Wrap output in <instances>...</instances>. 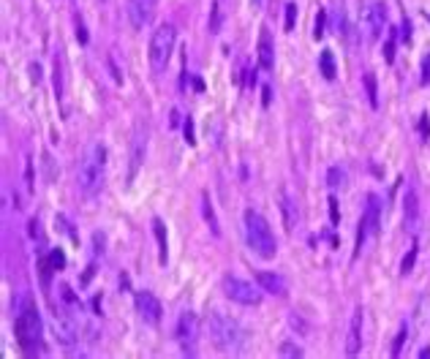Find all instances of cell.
Returning a JSON list of instances; mask_svg holds the SVG:
<instances>
[{
    "mask_svg": "<svg viewBox=\"0 0 430 359\" xmlns=\"http://www.w3.org/2000/svg\"><path fill=\"white\" fill-rule=\"evenodd\" d=\"M324 22H327V14L324 11H316V25H313V38L319 41V38H324Z\"/></svg>",
    "mask_w": 430,
    "mask_h": 359,
    "instance_id": "cell-33",
    "label": "cell"
},
{
    "mask_svg": "<svg viewBox=\"0 0 430 359\" xmlns=\"http://www.w3.org/2000/svg\"><path fill=\"white\" fill-rule=\"evenodd\" d=\"M245 239L251 245V250L261 258H272L278 253V242H275V234L267 223V218L256 210L245 212Z\"/></svg>",
    "mask_w": 430,
    "mask_h": 359,
    "instance_id": "cell-3",
    "label": "cell"
},
{
    "mask_svg": "<svg viewBox=\"0 0 430 359\" xmlns=\"http://www.w3.org/2000/svg\"><path fill=\"white\" fill-rule=\"evenodd\" d=\"M416 223H419V196H416V188H406V196H403V226L406 231H416Z\"/></svg>",
    "mask_w": 430,
    "mask_h": 359,
    "instance_id": "cell-14",
    "label": "cell"
},
{
    "mask_svg": "<svg viewBox=\"0 0 430 359\" xmlns=\"http://www.w3.org/2000/svg\"><path fill=\"white\" fill-rule=\"evenodd\" d=\"M270 101H272V90H270V87H264V90H261V104L270 106Z\"/></svg>",
    "mask_w": 430,
    "mask_h": 359,
    "instance_id": "cell-47",
    "label": "cell"
},
{
    "mask_svg": "<svg viewBox=\"0 0 430 359\" xmlns=\"http://www.w3.org/2000/svg\"><path fill=\"white\" fill-rule=\"evenodd\" d=\"M335 30H338V36H348V22H346V9L340 0H335Z\"/></svg>",
    "mask_w": 430,
    "mask_h": 359,
    "instance_id": "cell-25",
    "label": "cell"
},
{
    "mask_svg": "<svg viewBox=\"0 0 430 359\" xmlns=\"http://www.w3.org/2000/svg\"><path fill=\"white\" fill-rule=\"evenodd\" d=\"M327 204H330V221H332V226H338V223H340V212H338V199H335V196H330V199H327Z\"/></svg>",
    "mask_w": 430,
    "mask_h": 359,
    "instance_id": "cell-35",
    "label": "cell"
},
{
    "mask_svg": "<svg viewBox=\"0 0 430 359\" xmlns=\"http://www.w3.org/2000/svg\"><path fill=\"white\" fill-rule=\"evenodd\" d=\"M280 356H302V348L294 343H283L280 345Z\"/></svg>",
    "mask_w": 430,
    "mask_h": 359,
    "instance_id": "cell-37",
    "label": "cell"
},
{
    "mask_svg": "<svg viewBox=\"0 0 430 359\" xmlns=\"http://www.w3.org/2000/svg\"><path fill=\"white\" fill-rule=\"evenodd\" d=\"M201 215H204V221H207V226H210L212 237L218 239V237H221V223H218V218H215L212 202H210V196H207V194H201Z\"/></svg>",
    "mask_w": 430,
    "mask_h": 359,
    "instance_id": "cell-20",
    "label": "cell"
},
{
    "mask_svg": "<svg viewBox=\"0 0 430 359\" xmlns=\"http://www.w3.org/2000/svg\"><path fill=\"white\" fill-rule=\"evenodd\" d=\"M49 261H52V267H55V270H63V267H65V256H63V250H60V248L49 250Z\"/></svg>",
    "mask_w": 430,
    "mask_h": 359,
    "instance_id": "cell-34",
    "label": "cell"
},
{
    "mask_svg": "<svg viewBox=\"0 0 430 359\" xmlns=\"http://www.w3.org/2000/svg\"><path fill=\"white\" fill-rule=\"evenodd\" d=\"M104 171H106V147L101 142H90L82 152V161H79V171H77V185L82 196H96L104 185Z\"/></svg>",
    "mask_w": 430,
    "mask_h": 359,
    "instance_id": "cell-1",
    "label": "cell"
},
{
    "mask_svg": "<svg viewBox=\"0 0 430 359\" xmlns=\"http://www.w3.org/2000/svg\"><path fill=\"white\" fill-rule=\"evenodd\" d=\"M221 286H224V294L237 305H259L261 302V291L253 289L248 281H240V278H234V275H226Z\"/></svg>",
    "mask_w": 430,
    "mask_h": 359,
    "instance_id": "cell-7",
    "label": "cell"
},
{
    "mask_svg": "<svg viewBox=\"0 0 430 359\" xmlns=\"http://www.w3.org/2000/svg\"><path fill=\"white\" fill-rule=\"evenodd\" d=\"M256 281H259V286L267 291V294H272V297H286L289 294V286H286V281L280 275H275V272H267V270H261V272H256Z\"/></svg>",
    "mask_w": 430,
    "mask_h": 359,
    "instance_id": "cell-16",
    "label": "cell"
},
{
    "mask_svg": "<svg viewBox=\"0 0 430 359\" xmlns=\"http://www.w3.org/2000/svg\"><path fill=\"white\" fill-rule=\"evenodd\" d=\"M30 79H33V82H41V65H38V63H30Z\"/></svg>",
    "mask_w": 430,
    "mask_h": 359,
    "instance_id": "cell-43",
    "label": "cell"
},
{
    "mask_svg": "<svg viewBox=\"0 0 430 359\" xmlns=\"http://www.w3.org/2000/svg\"><path fill=\"white\" fill-rule=\"evenodd\" d=\"M106 63H109V71H112V76H115V82H117V84H123V74H120V71H117V65H115V57H109V60H106Z\"/></svg>",
    "mask_w": 430,
    "mask_h": 359,
    "instance_id": "cell-41",
    "label": "cell"
},
{
    "mask_svg": "<svg viewBox=\"0 0 430 359\" xmlns=\"http://www.w3.org/2000/svg\"><path fill=\"white\" fill-rule=\"evenodd\" d=\"M395 46H398V33L392 30V33L387 36V41H384V60H387L389 65L395 63Z\"/></svg>",
    "mask_w": 430,
    "mask_h": 359,
    "instance_id": "cell-27",
    "label": "cell"
},
{
    "mask_svg": "<svg viewBox=\"0 0 430 359\" xmlns=\"http://www.w3.org/2000/svg\"><path fill=\"white\" fill-rule=\"evenodd\" d=\"M406 340H408V327L403 324L400 332L395 335V340H392V348H389V354H392V356H400V348H403V343H406Z\"/></svg>",
    "mask_w": 430,
    "mask_h": 359,
    "instance_id": "cell-28",
    "label": "cell"
},
{
    "mask_svg": "<svg viewBox=\"0 0 430 359\" xmlns=\"http://www.w3.org/2000/svg\"><path fill=\"white\" fill-rule=\"evenodd\" d=\"M319 71H321V76H324L327 82H332V79H335V55L330 49H324L319 55Z\"/></svg>",
    "mask_w": 430,
    "mask_h": 359,
    "instance_id": "cell-23",
    "label": "cell"
},
{
    "mask_svg": "<svg viewBox=\"0 0 430 359\" xmlns=\"http://www.w3.org/2000/svg\"><path fill=\"white\" fill-rule=\"evenodd\" d=\"M55 96L57 101L63 98V63H60V55L55 57Z\"/></svg>",
    "mask_w": 430,
    "mask_h": 359,
    "instance_id": "cell-29",
    "label": "cell"
},
{
    "mask_svg": "<svg viewBox=\"0 0 430 359\" xmlns=\"http://www.w3.org/2000/svg\"><path fill=\"white\" fill-rule=\"evenodd\" d=\"M419 134H422V139H425V142L430 139V117H427V112L419 117Z\"/></svg>",
    "mask_w": 430,
    "mask_h": 359,
    "instance_id": "cell-39",
    "label": "cell"
},
{
    "mask_svg": "<svg viewBox=\"0 0 430 359\" xmlns=\"http://www.w3.org/2000/svg\"><path fill=\"white\" fill-rule=\"evenodd\" d=\"M416 253H419V245H416V239H414L411 248H408V253L403 256V261H400V275H411L414 261H416Z\"/></svg>",
    "mask_w": 430,
    "mask_h": 359,
    "instance_id": "cell-26",
    "label": "cell"
},
{
    "mask_svg": "<svg viewBox=\"0 0 430 359\" xmlns=\"http://www.w3.org/2000/svg\"><path fill=\"white\" fill-rule=\"evenodd\" d=\"M327 185H330L332 191H343L346 188V185H348V174H346L343 166H330V169H327Z\"/></svg>",
    "mask_w": 430,
    "mask_h": 359,
    "instance_id": "cell-21",
    "label": "cell"
},
{
    "mask_svg": "<svg viewBox=\"0 0 430 359\" xmlns=\"http://www.w3.org/2000/svg\"><path fill=\"white\" fill-rule=\"evenodd\" d=\"M185 139H188V144H193L196 139H193V125H191V117L185 120Z\"/></svg>",
    "mask_w": 430,
    "mask_h": 359,
    "instance_id": "cell-45",
    "label": "cell"
},
{
    "mask_svg": "<svg viewBox=\"0 0 430 359\" xmlns=\"http://www.w3.org/2000/svg\"><path fill=\"white\" fill-rule=\"evenodd\" d=\"M136 310H139V316H142L145 324H150V327H158L161 324V302L156 299V294L139 291L136 294Z\"/></svg>",
    "mask_w": 430,
    "mask_h": 359,
    "instance_id": "cell-11",
    "label": "cell"
},
{
    "mask_svg": "<svg viewBox=\"0 0 430 359\" xmlns=\"http://www.w3.org/2000/svg\"><path fill=\"white\" fill-rule=\"evenodd\" d=\"M362 221L368 223V231H371V234H379V226H381V199L376 194L365 196V212H362Z\"/></svg>",
    "mask_w": 430,
    "mask_h": 359,
    "instance_id": "cell-15",
    "label": "cell"
},
{
    "mask_svg": "<svg viewBox=\"0 0 430 359\" xmlns=\"http://www.w3.org/2000/svg\"><path fill=\"white\" fill-rule=\"evenodd\" d=\"M360 345H362V305L354 308L351 318H348V335H346V354L348 356H357L360 354Z\"/></svg>",
    "mask_w": 430,
    "mask_h": 359,
    "instance_id": "cell-12",
    "label": "cell"
},
{
    "mask_svg": "<svg viewBox=\"0 0 430 359\" xmlns=\"http://www.w3.org/2000/svg\"><path fill=\"white\" fill-rule=\"evenodd\" d=\"M430 356V348H419V359H427Z\"/></svg>",
    "mask_w": 430,
    "mask_h": 359,
    "instance_id": "cell-49",
    "label": "cell"
},
{
    "mask_svg": "<svg viewBox=\"0 0 430 359\" xmlns=\"http://www.w3.org/2000/svg\"><path fill=\"white\" fill-rule=\"evenodd\" d=\"M400 38H403L406 44L411 41V22H408V19H403V36H400Z\"/></svg>",
    "mask_w": 430,
    "mask_h": 359,
    "instance_id": "cell-44",
    "label": "cell"
},
{
    "mask_svg": "<svg viewBox=\"0 0 430 359\" xmlns=\"http://www.w3.org/2000/svg\"><path fill=\"white\" fill-rule=\"evenodd\" d=\"M55 226H57L60 231H63L65 237L71 239V242H77V234H74V226L68 223V218H65V215H57V218H55Z\"/></svg>",
    "mask_w": 430,
    "mask_h": 359,
    "instance_id": "cell-30",
    "label": "cell"
},
{
    "mask_svg": "<svg viewBox=\"0 0 430 359\" xmlns=\"http://www.w3.org/2000/svg\"><path fill=\"white\" fill-rule=\"evenodd\" d=\"M93 272H96V267H93V264H90V267L85 270V275H82V286H87V283L93 281Z\"/></svg>",
    "mask_w": 430,
    "mask_h": 359,
    "instance_id": "cell-46",
    "label": "cell"
},
{
    "mask_svg": "<svg viewBox=\"0 0 430 359\" xmlns=\"http://www.w3.org/2000/svg\"><path fill=\"white\" fill-rule=\"evenodd\" d=\"M158 9V0H128V22L133 30H145V25L153 22Z\"/></svg>",
    "mask_w": 430,
    "mask_h": 359,
    "instance_id": "cell-9",
    "label": "cell"
},
{
    "mask_svg": "<svg viewBox=\"0 0 430 359\" xmlns=\"http://www.w3.org/2000/svg\"><path fill=\"white\" fill-rule=\"evenodd\" d=\"M294 22H297V3H292V0H289V3H286V22H283L286 33L294 30Z\"/></svg>",
    "mask_w": 430,
    "mask_h": 359,
    "instance_id": "cell-31",
    "label": "cell"
},
{
    "mask_svg": "<svg viewBox=\"0 0 430 359\" xmlns=\"http://www.w3.org/2000/svg\"><path fill=\"white\" fill-rule=\"evenodd\" d=\"M145 150H147V131L139 125L136 131H133V142H131V163H128V180L136 177L139 166L145 161Z\"/></svg>",
    "mask_w": 430,
    "mask_h": 359,
    "instance_id": "cell-13",
    "label": "cell"
},
{
    "mask_svg": "<svg viewBox=\"0 0 430 359\" xmlns=\"http://www.w3.org/2000/svg\"><path fill=\"white\" fill-rule=\"evenodd\" d=\"M153 231H156V239H158V261L166 264V258H169V242H166V226L161 218H153Z\"/></svg>",
    "mask_w": 430,
    "mask_h": 359,
    "instance_id": "cell-19",
    "label": "cell"
},
{
    "mask_svg": "<svg viewBox=\"0 0 430 359\" xmlns=\"http://www.w3.org/2000/svg\"><path fill=\"white\" fill-rule=\"evenodd\" d=\"M207 327H210L212 343L218 345L221 351H240L243 348V327H240L232 316H226L224 310H210Z\"/></svg>",
    "mask_w": 430,
    "mask_h": 359,
    "instance_id": "cell-4",
    "label": "cell"
},
{
    "mask_svg": "<svg viewBox=\"0 0 430 359\" xmlns=\"http://www.w3.org/2000/svg\"><path fill=\"white\" fill-rule=\"evenodd\" d=\"M60 297H63V302L68 305V308H77L79 305V299H77V294H74V289L68 283H60Z\"/></svg>",
    "mask_w": 430,
    "mask_h": 359,
    "instance_id": "cell-32",
    "label": "cell"
},
{
    "mask_svg": "<svg viewBox=\"0 0 430 359\" xmlns=\"http://www.w3.org/2000/svg\"><path fill=\"white\" fill-rule=\"evenodd\" d=\"M419 79H422V84H430V52L422 57V74H419Z\"/></svg>",
    "mask_w": 430,
    "mask_h": 359,
    "instance_id": "cell-38",
    "label": "cell"
},
{
    "mask_svg": "<svg viewBox=\"0 0 430 359\" xmlns=\"http://www.w3.org/2000/svg\"><path fill=\"white\" fill-rule=\"evenodd\" d=\"M362 84H365L371 109H379V82H376V76L373 74H365V76H362Z\"/></svg>",
    "mask_w": 430,
    "mask_h": 359,
    "instance_id": "cell-24",
    "label": "cell"
},
{
    "mask_svg": "<svg viewBox=\"0 0 430 359\" xmlns=\"http://www.w3.org/2000/svg\"><path fill=\"white\" fill-rule=\"evenodd\" d=\"M259 65L264 71H272L275 65V46H272V36L267 28H261L259 33Z\"/></svg>",
    "mask_w": 430,
    "mask_h": 359,
    "instance_id": "cell-17",
    "label": "cell"
},
{
    "mask_svg": "<svg viewBox=\"0 0 430 359\" xmlns=\"http://www.w3.org/2000/svg\"><path fill=\"white\" fill-rule=\"evenodd\" d=\"M251 3H253V6H261V0H251Z\"/></svg>",
    "mask_w": 430,
    "mask_h": 359,
    "instance_id": "cell-50",
    "label": "cell"
},
{
    "mask_svg": "<svg viewBox=\"0 0 430 359\" xmlns=\"http://www.w3.org/2000/svg\"><path fill=\"white\" fill-rule=\"evenodd\" d=\"M174 44H177V28H174L172 22L158 25V30L153 33V38H150V68L156 71V74H161V71L169 65Z\"/></svg>",
    "mask_w": 430,
    "mask_h": 359,
    "instance_id": "cell-5",
    "label": "cell"
},
{
    "mask_svg": "<svg viewBox=\"0 0 430 359\" xmlns=\"http://www.w3.org/2000/svg\"><path fill=\"white\" fill-rule=\"evenodd\" d=\"M30 237L41 239V223H38V218H30Z\"/></svg>",
    "mask_w": 430,
    "mask_h": 359,
    "instance_id": "cell-40",
    "label": "cell"
},
{
    "mask_svg": "<svg viewBox=\"0 0 430 359\" xmlns=\"http://www.w3.org/2000/svg\"><path fill=\"white\" fill-rule=\"evenodd\" d=\"M25 185H28V194H33V161H30V155L25 158Z\"/></svg>",
    "mask_w": 430,
    "mask_h": 359,
    "instance_id": "cell-36",
    "label": "cell"
},
{
    "mask_svg": "<svg viewBox=\"0 0 430 359\" xmlns=\"http://www.w3.org/2000/svg\"><path fill=\"white\" fill-rule=\"evenodd\" d=\"M174 337H177L183 351H193V345L199 340V316L193 310H183L180 313L177 327H174Z\"/></svg>",
    "mask_w": 430,
    "mask_h": 359,
    "instance_id": "cell-8",
    "label": "cell"
},
{
    "mask_svg": "<svg viewBox=\"0 0 430 359\" xmlns=\"http://www.w3.org/2000/svg\"><path fill=\"white\" fill-rule=\"evenodd\" d=\"M52 332H55L57 343H63V345L77 343V324H74V318L65 310L52 308Z\"/></svg>",
    "mask_w": 430,
    "mask_h": 359,
    "instance_id": "cell-10",
    "label": "cell"
},
{
    "mask_svg": "<svg viewBox=\"0 0 430 359\" xmlns=\"http://www.w3.org/2000/svg\"><path fill=\"white\" fill-rule=\"evenodd\" d=\"M221 25H224V0H212L210 6V19H207V28L210 33H221Z\"/></svg>",
    "mask_w": 430,
    "mask_h": 359,
    "instance_id": "cell-22",
    "label": "cell"
},
{
    "mask_svg": "<svg viewBox=\"0 0 430 359\" xmlns=\"http://www.w3.org/2000/svg\"><path fill=\"white\" fill-rule=\"evenodd\" d=\"M387 22V9L381 0H365L360 9V28L362 36H365L368 44H376L381 38V30H384Z\"/></svg>",
    "mask_w": 430,
    "mask_h": 359,
    "instance_id": "cell-6",
    "label": "cell"
},
{
    "mask_svg": "<svg viewBox=\"0 0 430 359\" xmlns=\"http://www.w3.org/2000/svg\"><path fill=\"white\" fill-rule=\"evenodd\" d=\"M280 212H283V226L289 231L297 229V221H300V212H297V202L289 196V191H280Z\"/></svg>",
    "mask_w": 430,
    "mask_h": 359,
    "instance_id": "cell-18",
    "label": "cell"
},
{
    "mask_svg": "<svg viewBox=\"0 0 430 359\" xmlns=\"http://www.w3.org/2000/svg\"><path fill=\"white\" fill-rule=\"evenodd\" d=\"M93 310H96V313H101V294H96V299H93Z\"/></svg>",
    "mask_w": 430,
    "mask_h": 359,
    "instance_id": "cell-48",
    "label": "cell"
},
{
    "mask_svg": "<svg viewBox=\"0 0 430 359\" xmlns=\"http://www.w3.org/2000/svg\"><path fill=\"white\" fill-rule=\"evenodd\" d=\"M14 335L25 354H36L41 348V316H38L30 297H22V302H19L14 318Z\"/></svg>",
    "mask_w": 430,
    "mask_h": 359,
    "instance_id": "cell-2",
    "label": "cell"
},
{
    "mask_svg": "<svg viewBox=\"0 0 430 359\" xmlns=\"http://www.w3.org/2000/svg\"><path fill=\"white\" fill-rule=\"evenodd\" d=\"M77 38H79V44H87V30H85L82 19H77Z\"/></svg>",
    "mask_w": 430,
    "mask_h": 359,
    "instance_id": "cell-42",
    "label": "cell"
}]
</instances>
